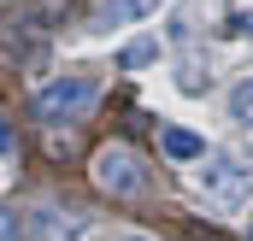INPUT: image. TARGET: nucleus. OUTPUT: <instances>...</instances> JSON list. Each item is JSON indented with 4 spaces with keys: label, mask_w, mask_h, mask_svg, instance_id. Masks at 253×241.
<instances>
[{
    "label": "nucleus",
    "mask_w": 253,
    "mask_h": 241,
    "mask_svg": "<svg viewBox=\"0 0 253 241\" xmlns=\"http://www.w3.org/2000/svg\"><path fill=\"white\" fill-rule=\"evenodd\" d=\"M94 100H100L94 77H59V82L36 88V118L42 123H77V118L94 112Z\"/></svg>",
    "instance_id": "f257e3e1"
},
{
    "label": "nucleus",
    "mask_w": 253,
    "mask_h": 241,
    "mask_svg": "<svg viewBox=\"0 0 253 241\" xmlns=\"http://www.w3.org/2000/svg\"><path fill=\"white\" fill-rule=\"evenodd\" d=\"M94 182H100L106 194H141V188H147V165L129 153L124 141H112V147L94 153Z\"/></svg>",
    "instance_id": "f03ea898"
},
{
    "label": "nucleus",
    "mask_w": 253,
    "mask_h": 241,
    "mask_svg": "<svg viewBox=\"0 0 253 241\" xmlns=\"http://www.w3.org/2000/svg\"><path fill=\"white\" fill-rule=\"evenodd\" d=\"M200 188L212 194V200H224V206H242L253 188V171L248 165H236V159H212L206 171H200Z\"/></svg>",
    "instance_id": "7ed1b4c3"
},
{
    "label": "nucleus",
    "mask_w": 253,
    "mask_h": 241,
    "mask_svg": "<svg viewBox=\"0 0 253 241\" xmlns=\"http://www.w3.org/2000/svg\"><path fill=\"white\" fill-rule=\"evenodd\" d=\"M153 6H159V0H100V24H106V30H112V24H141Z\"/></svg>",
    "instance_id": "20e7f679"
},
{
    "label": "nucleus",
    "mask_w": 253,
    "mask_h": 241,
    "mask_svg": "<svg viewBox=\"0 0 253 241\" xmlns=\"http://www.w3.org/2000/svg\"><path fill=\"white\" fill-rule=\"evenodd\" d=\"M159 147H165V159H206V141L189 129H159Z\"/></svg>",
    "instance_id": "39448f33"
},
{
    "label": "nucleus",
    "mask_w": 253,
    "mask_h": 241,
    "mask_svg": "<svg viewBox=\"0 0 253 241\" xmlns=\"http://www.w3.org/2000/svg\"><path fill=\"white\" fill-rule=\"evenodd\" d=\"M230 112H236V123H248V129H253V77H248V82H236V94H230Z\"/></svg>",
    "instance_id": "423d86ee"
},
{
    "label": "nucleus",
    "mask_w": 253,
    "mask_h": 241,
    "mask_svg": "<svg viewBox=\"0 0 253 241\" xmlns=\"http://www.w3.org/2000/svg\"><path fill=\"white\" fill-rule=\"evenodd\" d=\"M159 59V41H129L124 47V71H141V65Z\"/></svg>",
    "instance_id": "0eeeda50"
},
{
    "label": "nucleus",
    "mask_w": 253,
    "mask_h": 241,
    "mask_svg": "<svg viewBox=\"0 0 253 241\" xmlns=\"http://www.w3.org/2000/svg\"><path fill=\"white\" fill-rule=\"evenodd\" d=\"M18 236V218H12V212H0V241H12Z\"/></svg>",
    "instance_id": "6e6552de"
},
{
    "label": "nucleus",
    "mask_w": 253,
    "mask_h": 241,
    "mask_svg": "<svg viewBox=\"0 0 253 241\" xmlns=\"http://www.w3.org/2000/svg\"><path fill=\"white\" fill-rule=\"evenodd\" d=\"M6 147H12V129H6V123H0V153H6Z\"/></svg>",
    "instance_id": "1a4fd4ad"
},
{
    "label": "nucleus",
    "mask_w": 253,
    "mask_h": 241,
    "mask_svg": "<svg viewBox=\"0 0 253 241\" xmlns=\"http://www.w3.org/2000/svg\"><path fill=\"white\" fill-rule=\"evenodd\" d=\"M124 241H147V236H124Z\"/></svg>",
    "instance_id": "9d476101"
},
{
    "label": "nucleus",
    "mask_w": 253,
    "mask_h": 241,
    "mask_svg": "<svg viewBox=\"0 0 253 241\" xmlns=\"http://www.w3.org/2000/svg\"><path fill=\"white\" fill-rule=\"evenodd\" d=\"M248 241H253V230H248Z\"/></svg>",
    "instance_id": "9b49d317"
}]
</instances>
